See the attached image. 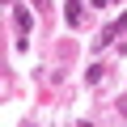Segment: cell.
Here are the masks:
<instances>
[{
    "label": "cell",
    "instance_id": "1",
    "mask_svg": "<svg viewBox=\"0 0 127 127\" xmlns=\"http://www.w3.org/2000/svg\"><path fill=\"white\" fill-rule=\"evenodd\" d=\"M64 17H68V26H81V0H68V9H64Z\"/></svg>",
    "mask_w": 127,
    "mask_h": 127
},
{
    "label": "cell",
    "instance_id": "2",
    "mask_svg": "<svg viewBox=\"0 0 127 127\" xmlns=\"http://www.w3.org/2000/svg\"><path fill=\"white\" fill-rule=\"evenodd\" d=\"M89 4H97V9H102V4H106V0H89Z\"/></svg>",
    "mask_w": 127,
    "mask_h": 127
}]
</instances>
